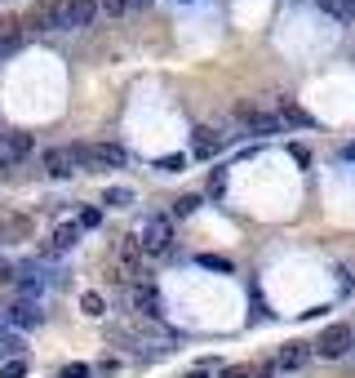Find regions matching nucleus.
I'll list each match as a JSON object with an SVG mask.
<instances>
[{"label": "nucleus", "instance_id": "nucleus-27", "mask_svg": "<svg viewBox=\"0 0 355 378\" xmlns=\"http://www.w3.org/2000/svg\"><path fill=\"white\" fill-rule=\"evenodd\" d=\"M5 281H13V262H9V258H0V285H5Z\"/></svg>", "mask_w": 355, "mask_h": 378}, {"label": "nucleus", "instance_id": "nucleus-21", "mask_svg": "<svg viewBox=\"0 0 355 378\" xmlns=\"http://www.w3.org/2000/svg\"><path fill=\"white\" fill-rule=\"evenodd\" d=\"M98 9H103V13H111V18H120V13L129 9V0H98Z\"/></svg>", "mask_w": 355, "mask_h": 378}, {"label": "nucleus", "instance_id": "nucleus-13", "mask_svg": "<svg viewBox=\"0 0 355 378\" xmlns=\"http://www.w3.org/2000/svg\"><path fill=\"white\" fill-rule=\"evenodd\" d=\"M18 45H23V27L13 18H0V54H5V49H18Z\"/></svg>", "mask_w": 355, "mask_h": 378}, {"label": "nucleus", "instance_id": "nucleus-29", "mask_svg": "<svg viewBox=\"0 0 355 378\" xmlns=\"http://www.w3.org/2000/svg\"><path fill=\"white\" fill-rule=\"evenodd\" d=\"M151 5V0H129V9H147Z\"/></svg>", "mask_w": 355, "mask_h": 378}, {"label": "nucleus", "instance_id": "nucleus-14", "mask_svg": "<svg viewBox=\"0 0 355 378\" xmlns=\"http://www.w3.org/2000/svg\"><path fill=\"white\" fill-rule=\"evenodd\" d=\"M320 9L329 18H342V23H355V0H320Z\"/></svg>", "mask_w": 355, "mask_h": 378}, {"label": "nucleus", "instance_id": "nucleus-26", "mask_svg": "<svg viewBox=\"0 0 355 378\" xmlns=\"http://www.w3.org/2000/svg\"><path fill=\"white\" fill-rule=\"evenodd\" d=\"M62 378H89V365H80V360H76V365L62 369Z\"/></svg>", "mask_w": 355, "mask_h": 378}, {"label": "nucleus", "instance_id": "nucleus-5", "mask_svg": "<svg viewBox=\"0 0 355 378\" xmlns=\"http://www.w3.org/2000/svg\"><path fill=\"white\" fill-rule=\"evenodd\" d=\"M129 303H133V311H138V316H147V321L160 316V294H156V285H147V281H133Z\"/></svg>", "mask_w": 355, "mask_h": 378}, {"label": "nucleus", "instance_id": "nucleus-28", "mask_svg": "<svg viewBox=\"0 0 355 378\" xmlns=\"http://www.w3.org/2000/svg\"><path fill=\"white\" fill-rule=\"evenodd\" d=\"M342 156H346V160H355V143H346V147H342Z\"/></svg>", "mask_w": 355, "mask_h": 378}, {"label": "nucleus", "instance_id": "nucleus-20", "mask_svg": "<svg viewBox=\"0 0 355 378\" xmlns=\"http://www.w3.org/2000/svg\"><path fill=\"white\" fill-rule=\"evenodd\" d=\"M0 356H23V338H13V334H0Z\"/></svg>", "mask_w": 355, "mask_h": 378}, {"label": "nucleus", "instance_id": "nucleus-1", "mask_svg": "<svg viewBox=\"0 0 355 378\" xmlns=\"http://www.w3.org/2000/svg\"><path fill=\"white\" fill-rule=\"evenodd\" d=\"M94 18H98V0H58V5L45 13V23L58 27V31H80Z\"/></svg>", "mask_w": 355, "mask_h": 378}, {"label": "nucleus", "instance_id": "nucleus-8", "mask_svg": "<svg viewBox=\"0 0 355 378\" xmlns=\"http://www.w3.org/2000/svg\"><path fill=\"white\" fill-rule=\"evenodd\" d=\"M9 321L18 325V330H36V325L45 321V311H40L36 303H31V299H18V303L9 307Z\"/></svg>", "mask_w": 355, "mask_h": 378}, {"label": "nucleus", "instance_id": "nucleus-15", "mask_svg": "<svg viewBox=\"0 0 355 378\" xmlns=\"http://www.w3.org/2000/svg\"><path fill=\"white\" fill-rule=\"evenodd\" d=\"M120 262L129 267V276H138V262H142V250H138V240L133 236H125L120 240Z\"/></svg>", "mask_w": 355, "mask_h": 378}, {"label": "nucleus", "instance_id": "nucleus-7", "mask_svg": "<svg viewBox=\"0 0 355 378\" xmlns=\"http://www.w3.org/2000/svg\"><path fill=\"white\" fill-rule=\"evenodd\" d=\"M45 174H49V178H72V174H76L72 147H49V152H45Z\"/></svg>", "mask_w": 355, "mask_h": 378}, {"label": "nucleus", "instance_id": "nucleus-17", "mask_svg": "<svg viewBox=\"0 0 355 378\" xmlns=\"http://www.w3.org/2000/svg\"><path fill=\"white\" fill-rule=\"evenodd\" d=\"M276 116H280V121H293V125H315V121L307 116V111H302V107H293V103H280V111H276Z\"/></svg>", "mask_w": 355, "mask_h": 378}, {"label": "nucleus", "instance_id": "nucleus-11", "mask_svg": "<svg viewBox=\"0 0 355 378\" xmlns=\"http://www.w3.org/2000/svg\"><path fill=\"white\" fill-rule=\"evenodd\" d=\"M13 281H18V289L27 294V299H36V294L45 289V276H40L36 262H27V267H13Z\"/></svg>", "mask_w": 355, "mask_h": 378}, {"label": "nucleus", "instance_id": "nucleus-24", "mask_svg": "<svg viewBox=\"0 0 355 378\" xmlns=\"http://www.w3.org/2000/svg\"><path fill=\"white\" fill-rule=\"evenodd\" d=\"M103 223V209H80V223L76 227H98Z\"/></svg>", "mask_w": 355, "mask_h": 378}, {"label": "nucleus", "instance_id": "nucleus-12", "mask_svg": "<svg viewBox=\"0 0 355 378\" xmlns=\"http://www.w3.org/2000/svg\"><path fill=\"white\" fill-rule=\"evenodd\" d=\"M76 240H80V227H76V223H58V227H54V236H49V254L76 250Z\"/></svg>", "mask_w": 355, "mask_h": 378}, {"label": "nucleus", "instance_id": "nucleus-23", "mask_svg": "<svg viewBox=\"0 0 355 378\" xmlns=\"http://www.w3.org/2000/svg\"><path fill=\"white\" fill-rule=\"evenodd\" d=\"M182 165H187L182 156H164V160H156V169H164V174H178Z\"/></svg>", "mask_w": 355, "mask_h": 378}, {"label": "nucleus", "instance_id": "nucleus-25", "mask_svg": "<svg viewBox=\"0 0 355 378\" xmlns=\"http://www.w3.org/2000/svg\"><path fill=\"white\" fill-rule=\"evenodd\" d=\"M200 262H205V267H213V272H231V262H227V258H213V254H205Z\"/></svg>", "mask_w": 355, "mask_h": 378}, {"label": "nucleus", "instance_id": "nucleus-6", "mask_svg": "<svg viewBox=\"0 0 355 378\" xmlns=\"http://www.w3.org/2000/svg\"><path fill=\"white\" fill-rule=\"evenodd\" d=\"M31 156V134H0V165H18Z\"/></svg>", "mask_w": 355, "mask_h": 378}, {"label": "nucleus", "instance_id": "nucleus-19", "mask_svg": "<svg viewBox=\"0 0 355 378\" xmlns=\"http://www.w3.org/2000/svg\"><path fill=\"white\" fill-rule=\"evenodd\" d=\"M0 378H27V356H13L0 365Z\"/></svg>", "mask_w": 355, "mask_h": 378}, {"label": "nucleus", "instance_id": "nucleus-18", "mask_svg": "<svg viewBox=\"0 0 355 378\" xmlns=\"http://www.w3.org/2000/svg\"><path fill=\"white\" fill-rule=\"evenodd\" d=\"M103 307H107V303H103V294H94V289H89V294H80V311H84V316H103Z\"/></svg>", "mask_w": 355, "mask_h": 378}, {"label": "nucleus", "instance_id": "nucleus-3", "mask_svg": "<svg viewBox=\"0 0 355 378\" xmlns=\"http://www.w3.org/2000/svg\"><path fill=\"white\" fill-rule=\"evenodd\" d=\"M351 343H355V330L351 325H329V330H320V338H315V348L311 352H320L325 360H337V356H346L351 352Z\"/></svg>", "mask_w": 355, "mask_h": 378}, {"label": "nucleus", "instance_id": "nucleus-10", "mask_svg": "<svg viewBox=\"0 0 355 378\" xmlns=\"http://www.w3.org/2000/svg\"><path fill=\"white\" fill-rule=\"evenodd\" d=\"M311 360V348L307 343H284L280 348V360H276V369H302Z\"/></svg>", "mask_w": 355, "mask_h": 378}, {"label": "nucleus", "instance_id": "nucleus-4", "mask_svg": "<svg viewBox=\"0 0 355 378\" xmlns=\"http://www.w3.org/2000/svg\"><path fill=\"white\" fill-rule=\"evenodd\" d=\"M235 116H240V125L249 129V134H258V138H271L284 129V121L276 116V111H262V107H253V103H240L235 107Z\"/></svg>", "mask_w": 355, "mask_h": 378}, {"label": "nucleus", "instance_id": "nucleus-16", "mask_svg": "<svg viewBox=\"0 0 355 378\" xmlns=\"http://www.w3.org/2000/svg\"><path fill=\"white\" fill-rule=\"evenodd\" d=\"M103 205H111V209H129V205H133V191H129V187H107V191H103Z\"/></svg>", "mask_w": 355, "mask_h": 378}, {"label": "nucleus", "instance_id": "nucleus-22", "mask_svg": "<svg viewBox=\"0 0 355 378\" xmlns=\"http://www.w3.org/2000/svg\"><path fill=\"white\" fill-rule=\"evenodd\" d=\"M196 205H200V196H182V201L174 205V213H178V218H187V213H196Z\"/></svg>", "mask_w": 355, "mask_h": 378}, {"label": "nucleus", "instance_id": "nucleus-30", "mask_svg": "<svg viewBox=\"0 0 355 378\" xmlns=\"http://www.w3.org/2000/svg\"><path fill=\"white\" fill-rule=\"evenodd\" d=\"M258 378H276V369H262V374H258Z\"/></svg>", "mask_w": 355, "mask_h": 378}, {"label": "nucleus", "instance_id": "nucleus-2", "mask_svg": "<svg viewBox=\"0 0 355 378\" xmlns=\"http://www.w3.org/2000/svg\"><path fill=\"white\" fill-rule=\"evenodd\" d=\"M138 250L142 254H164L169 245H174V223L164 218V213H151V218H142V227H138Z\"/></svg>", "mask_w": 355, "mask_h": 378}, {"label": "nucleus", "instance_id": "nucleus-9", "mask_svg": "<svg viewBox=\"0 0 355 378\" xmlns=\"http://www.w3.org/2000/svg\"><path fill=\"white\" fill-rule=\"evenodd\" d=\"M222 143H227V138L218 134V129H209V125H200V129H196V138H191V147H196V156H205V160H209V156H218V152H222Z\"/></svg>", "mask_w": 355, "mask_h": 378}]
</instances>
